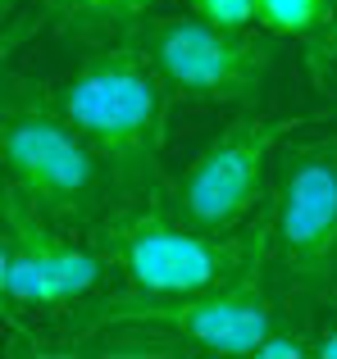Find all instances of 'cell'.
Returning <instances> with one entry per match:
<instances>
[{"label": "cell", "instance_id": "obj_9", "mask_svg": "<svg viewBox=\"0 0 337 359\" xmlns=\"http://www.w3.org/2000/svg\"><path fill=\"white\" fill-rule=\"evenodd\" d=\"M23 5H32L41 14V23L60 27L64 36L96 46V41H114L133 23L151 18L164 0H23Z\"/></svg>", "mask_w": 337, "mask_h": 359}, {"label": "cell", "instance_id": "obj_11", "mask_svg": "<svg viewBox=\"0 0 337 359\" xmlns=\"http://www.w3.org/2000/svg\"><path fill=\"white\" fill-rule=\"evenodd\" d=\"M187 9L219 27H237V32L256 27V0H187Z\"/></svg>", "mask_w": 337, "mask_h": 359}, {"label": "cell", "instance_id": "obj_4", "mask_svg": "<svg viewBox=\"0 0 337 359\" xmlns=\"http://www.w3.org/2000/svg\"><path fill=\"white\" fill-rule=\"evenodd\" d=\"M110 255L119 282L146 296H201L242 282L246 273L269 264V214L260 210L256 223L228 237H210L187 228L183 219L160 205V196L110 214L100 232H91Z\"/></svg>", "mask_w": 337, "mask_h": 359}, {"label": "cell", "instance_id": "obj_7", "mask_svg": "<svg viewBox=\"0 0 337 359\" xmlns=\"http://www.w3.org/2000/svg\"><path fill=\"white\" fill-rule=\"evenodd\" d=\"M155 64L173 100L187 105H228L256 109L274 73V36L260 27H219L201 14H151L124 36Z\"/></svg>", "mask_w": 337, "mask_h": 359}, {"label": "cell", "instance_id": "obj_14", "mask_svg": "<svg viewBox=\"0 0 337 359\" xmlns=\"http://www.w3.org/2000/svg\"><path fill=\"white\" fill-rule=\"evenodd\" d=\"M315 355H319V359H337V323L315 327Z\"/></svg>", "mask_w": 337, "mask_h": 359}, {"label": "cell", "instance_id": "obj_1", "mask_svg": "<svg viewBox=\"0 0 337 359\" xmlns=\"http://www.w3.org/2000/svg\"><path fill=\"white\" fill-rule=\"evenodd\" d=\"M0 164L5 187L78 237L100 232L119 210L114 173L69 123L55 87L18 69L0 73Z\"/></svg>", "mask_w": 337, "mask_h": 359}, {"label": "cell", "instance_id": "obj_8", "mask_svg": "<svg viewBox=\"0 0 337 359\" xmlns=\"http://www.w3.org/2000/svg\"><path fill=\"white\" fill-rule=\"evenodd\" d=\"M296 123L265 118L260 109H242L223 123L201 150L183 164V173L164 177L160 205L187 228H201L210 237H228L256 223L269 205L274 187V159Z\"/></svg>", "mask_w": 337, "mask_h": 359}, {"label": "cell", "instance_id": "obj_15", "mask_svg": "<svg viewBox=\"0 0 337 359\" xmlns=\"http://www.w3.org/2000/svg\"><path fill=\"white\" fill-rule=\"evenodd\" d=\"M18 5H23V0H0V14H5V23L18 14Z\"/></svg>", "mask_w": 337, "mask_h": 359}, {"label": "cell", "instance_id": "obj_3", "mask_svg": "<svg viewBox=\"0 0 337 359\" xmlns=\"http://www.w3.org/2000/svg\"><path fill=\"white\" fill-rule=\"evenodd\" d=\"M283 309L287 305L269 278V264L232 287L201 291V296H146V291L119 287L55 318V346L78 351L91 337L151 327L178 355H256L260 337L274 327Z\"/></svg>", "mask_w": 337, "mask_h": 359}, {"label": "cell", "instance_id": "obj_10", "mask_svg": "<svg viewBox=\"0 0 337 359\" xmlns=\"http://www.w3.org/2000/svg\"><path fill=\"white\" fill-rule=\"evenodd\" d=\"M337 18V0H256V27L274 41H310Z\"/></svg>", "mask_w": 337, "mask_h": 359}, {"label": "cell", "instance_id": "obj_6", "mask_svg": "<svg viewBox=\"0 0 337 359\" xmlns=\"http://www.w3.org/2000/svg\"><path fill=\"white\" fill-rule=\"evenodd\" d=\"M114 273L96 237L51 223L27 196L5 187L0 201V305L9 327L64 318L73 305L100 296Z\"/></svg>", "mask_w": 337, "mask_h": 359}, {"label": "cell", "instance_id": "obj_12", "mask_svg": "<svg viewBox=\"0 0 337 359\" xmlns=\"http://www.w3.org/2000/svg\"><path fill=\"white\" fill-rule=\"evenodd\" d=\"M301 50H305V73H310V82H315V78H324L329 69H337V18H333L329 27H324L319 36H310Z\"/></svg>", "mask_w": 337, "mask_h": 359}, {"label": "cell", "instance_id": "obj_5", "mask_svg": "<svg viewBox=\"0 0 337 359\" xmlns=\"http://www.w3.org/2000/svg\"><path fill=\"white\" fill-rule=\"evenodd\" d=\"M265 214L283 305L301 314L337 305V128L283 141Z\"/></svg>", "mask_w": 337, "mask_h": 359}, {"label": "cell", "instance_id": "obj_13", "mask_svg": "<svg viewBox=\"0 0 337 359\" xmlns=\"http://www.w3.org/2000/svg\"><path fill=\"white\" fill-rule=\"evenodd\" d=\"M315 91H319V100H324V118H329V128H337V69H329L324 78H315Z\"/></svg>", "mask_w": 337, "mask_h": 359}, {"label": "cell", "instance_id": "obj_2", "mask_svg": "<svg viewBox=\"0 0 337 359\" xmlns=\"http://www.w3.org/2000/svg\"><path fill=\"white\" fill-rule=\"evenodd\" d=\"M60 109L96 146L114 173L119 210L160 196L164 187V132L173 91L137 46L96 41L64 82H55ZM114 210V214H119Z\"/></svg>", "mask_w": 337, "mask_h": 359}]
</instances>
